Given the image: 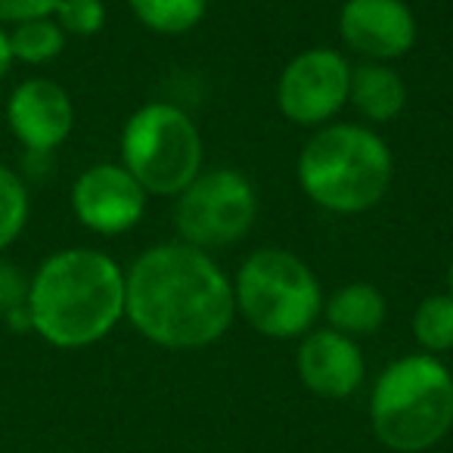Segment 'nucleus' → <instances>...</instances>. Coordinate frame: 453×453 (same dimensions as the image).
Instances as JSON below:
<instances>
[{"instance_id":"1","label":"nucleus","mask_w":453,"mask_h":453,"mask_svg":"<svg viewBox=\"0 0 453 453\" xmlns=\"http://www.w3.org/2000/svg\"><path fill=\"white\" fill-rule=\"evenodd\" d=\"M234 280L202 249L158 242L125 271V320L168 351H196L234 326Z\"/></svg>"},{"instance_id":"2","label":"nucleus","mask_w":453,"mask_h":453,"mask_svg":"<svg viewBox=\"0 0 453 453\" xmlns=\"http://www.w3.org/2000/svg\"><path fill=\"white\" fill-rule=\"evenodd\" d=\"M32 333L59 351L103 342L125 320V271L100 249H63L28 280Z\"/></svg>"},{"instance_id":"3","label":"nucleus","mask_w":453,"mask_h":453,"mask_svg":"<svg viewBox=\"0 0 453 453\" xmlns=\"http://www.w3.org/2000/svg\"><path fill=\"white\" fill-rule=\"evenodd\" d=\"M302 193L333 214H364L385 199L395 177L388 143L366 125H323L296 162Z\"/></svg>"},{"instance_id":"4","label":"nucleus","mask_w":453,"mask_h":453,"mask_svg":"<svg viewBox=\"0 0 453 453\" xmlns=\"http://www.w3.org/2000/svg\"><path fill=\"white\" fill-rule=\"evenodd\" d=\"M376 438L397 453H422L453 428V376L434 354H407L382 370L370 395Z\"/></svg>"},{"instance_id":"5","label":"nucleus","mask_w":453,"mask_h":453,"mask_svg":"<svg viewBox=\"0 0 453 453\" xmlns=\"http://www.w3.org/2000/svg\"><path fill=\"white\" fill-rule=\"evenodd\" d=\"M236 314L267 339H302L323 314L320 280L298 255L255 249L234 277Z\"/></svg>"},{"instance_id":"6","label":"nucleus","mask_w":453,"mask_h":453,"mask_svg":"<svg viewBox=\"0 0 453 453\" xmlns=\"http://www.w3.org/2000/svg\"><path fill=\"white\" fill-rule=\"evenodd\" d=\"M202 134L174 103H146L121 127V165L150 196H180L202 171Z\"/></svg>"},{"instance_id":"7","label":"nucleus","mask_w":453,"mask_h":453,"mask_svg":"<svg viewBox=\"0 0 453 453\" xmlns=\"http://www.w3.org/2000/svg\"><path fill=\"white\" fill-rule=\"evenodd\" d=\"M258 220V189L236 168H202L174 199V230L180 242L202 252L246 240Z\"/></svg>"},{"instance_id":"8","label":"nucleus","mask_w":453,"mask_h":453,"mask_svg":"<svg viewBox=\"0 0 453 453\" xmlns=\"http://www.w3.org/2000/svg\"><path fill=\"white\" fill-rule=\"evenodd\" d=\"M354 65L333 47H311L289 59L277 81V106L298 127H323L342 112Z\"/></svg>"},{"instance_id":"9","label":"nucleus","mask_w":453,"mask_h":453,"mask_svg":"<svg viewBox=\"0 0 453 453\" xmlns=\"http://www.w3.org/2000/svg\"><path fill=\"white\" fill-rule=\"evenodd\" d=\"M146 193L121 162H96L72 183V211L96 236H121L143 220Z\"/></svg>"},{"instance_id":"10","label":"nucleus","mask_w":453,"mask_h":453,"mask_svg":"<svg viewBox=\"0 0 453 453\" xmlns=\"http://www.w3.org/2000/svg\"><path fill=\"white\" fill-rule=\"evenodd\" d=\"M7 125L32 156H50L75 131V103L50 78H26L7 100Z\"/></svg>"},{"instance_id":"11","label":"nucleus","mask_w":453,"mask_h":453,"mask_svg":"<svg viewBox=\"0 0 453 453\" xmlns=\"http://www.w3.org/2000/svg\"><path fill=\"white\" fill-rule=\"evenodd\" d=\"M339 35L366 63H391L413 50L416 16L403 0H345Z\"/></svg>"},{"instance_id":"12","label":"nucleus","mask_w":453,"mask_h":453,"mask_svg":"<svg viewBox=\"0 0 453 453\" xmlns=\"http://www.w3.org/2000/svg\"><path fill=\"white\" fill-rule=\"evenodd\" d=\"M296 370L304 388L314 391L326 401L351 397L364 382V351L351 335H342L335 329H311L302 335L296 351Z\"/></svg>"},{"instance_id":"13","label":"nucleus","mask_w":453,"mask_h":453,"mask_svg":"<svg viewBox=\"0 0 453 453\" xmlns=\"http://www.w3.org/2000/svg\"><path fill=\"white\" fill-rule=\"evenodd\" d=\"M348 103L372 125H388L407 109V81L388 63H360L351 69Z\"/></svg>"},{"instance_id":"14","label":"nucleus","mask_w":453,"mask_h":453,"mask_svg":"<svg viewBox=\"0 0 453 453\" xmlns=\"http://www.w3.org/2000/svg\"><path fill=\"white\" fill-rule=\"evenodd\" d=\"M323 314L329 320V329L342 335H372L385 323L388 304L379 286L372 283H348L323 302Z\"/></svg>"},{"instance_id":"15","label":"nucleus","mask_w":453,"mask_h":453,"mask_svg":"<svg viewBox=\"0 0 453 453\" xmlns=\"http://www.w3.org/2000/svg\"><path fill=\"white\" fill-rule=\"evenodd\" d=\"M131 13L156 35H187L205 19L208 0H127Z\"/></svg>"},{"instance_id":"16","label":"nucleus","mask_w":453,"mask_h":453,"mask_svg":"<svg viewBox=\"0 0 453 453\" xmlns=\"http://www.w3.org/2000/svg\"><path fill=\"white\" fill-rule=\"evenodd\" d=\"M10 50H13L16 63L47 65L65 50V32L57 26L53 16L19 22V26L10 28Z\"/></svg>"},{"instance_id":"17","label":"nucleus","mask_w":453,"mask_h":453,"mask_svg":"<svg viewBox=\"0 0 453 453\" xmlns=\"http://www.w3.org/2000/svg\"><path fill=\"white\" fill-rule=\"evenodd\" d=\"M413 339L426 354L453 351V296H428L413 311Z\"/></svg>"},{"instance_id":"18","label":"nucleus","mask_w":453,"mask_h":453,"mask_svg":"<svg viewBox=\"0 0 453 453\" xmlns=\"http://www.w3.org/2000/svg\"><path fill=\"white\" fill-rule=\"evenodd\" d=\"M32 214V196L19 171L0 165V255L22 236Z\"/></svg>"},{"instance_id":"19","label":"nucleus","mask_w":453,"mask_h":453,"mask_svg":"<svg viewBox=\"0 0 453 453\" xmlns=\"http://www.w3.org/2000/svg\"><path fill=\"white\" fill-rule=\"evenodd\" d=\"M53 19L65 32V38H90L106 26V4L103 0H59Z\"/></svg>"},{"instance_id":"20","label":"nucleus","mask_w":453,"mask_h":453,"mask_svg":"<svg viewBox=\"0 0 453 453\" xmlns=\"http://www.w3.org/2000/svg\"><path fill=\"white\" fill-rule=\"evenodd\" d=\"M28 302V277L10 261L0 258V320H7L13 311L26 308Z\"/></svg>"},{"instance_id":"21","label":"nucleus","mask_w":453,"mask_h":453,"mask_svg":"<svg viewBox=\"0 0 453 453\" xmlns=\"http://www.w3.org/2000/svg\"><path fill=\"white\" fill-rule=\"evenodd\" d=\"M57 4L59 0H0V26L47 19V16H53Z\"/></svg>"},{"instance_id":"22","label":"nucleus","mask_w":453,"mask_h":453,"mask_svg":"<svg viewBox=\"0 0 453 453\" xmlns=\"http://www.w3.org/2000/svg\"><path fill=\"white\" fill-rule=\"evenodd\" d=\"M13 50H10V32L4 26H0V81L10 75V69H13Z\"/></svg>"},{"instance_id":"23","label":"nucleus","mask_w":453,"mask_h":453,"mask_svg":"<svg viewBox=\"0 0 453 453\" xmlns=\"http://www.w3.org/2000/svg\"><path fill=\"white\" fill-rule=\"evenodd\" d=\"M447 292L453 296V258H450V267H447Z\"/></svg>"}]
</instances>
